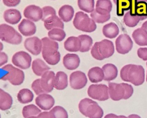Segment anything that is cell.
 Returning a JSON list of instances; mask_svg holds the SVG:
<instances>
[{"mask_svg": "<svg viewBox=\"0 0 147 118\" xmlns=\"http://www.w3.org/2000/svg\"><path fill=\"white\" fill-rule=\"evenodd\" d=\"M22 18L21 13L16 9H9L6 10L3 13V18L5 21L11 25L18 23Z\"/></svg>", "mask_w": 147, "mask_h": 118, "instance_id": "d6986e66", "label": "cell"}, {"mask_svg": "<svg viewBox=\"0 0 147 118\" xmlns=\"http://www.w3.org/2000/svg\"><path fill=\"white\" fill-rule=\"evenodd\" d=\"M135 42L140 46H147V32L142 28L136 29L132 33Z\"/></svg>", "mask_w": 147, "mask_h": 118, "instance_id": "f1b7e54d", "label": "cell"}, {"mask_svg": "<svg viewBox=\"0 0 147 118\" xmlns=\"http://www.w3.org/2000/svg\"><path fill=\"white\" fill-rule=\"evenodd\" d=\"M41 112V109L34 104H29L23 107L22 113L24 118L38 116Z\"/></svg>", "mask_w": 147, "mask_h": 118, "instance_id": "1f68e13d", "label": "cell"}, {"mask_svg": "<svg viewBox=\"0 0 147 118\" xmlns=\"http://www.w3.org/2000/svg\"><path fill=\"white\" fill-rule=\"evenodd\" d=\"M1 69L7 72L1 77V80L9 81L13 85H20L24 82L25 74L21 69L11 64L5 65Z\"/></svg>", "mask_w": 147, "mask_h": 118, "instance_id": "52a82bcc", "label": "cell"}, {"mask_svg": "<svg viewBox=\"0 0 147 118\" xmlns=\"http://www.w3.org/2000/svg\"><path fill=\"white\" fill-rule=\"evenodd\" d=\"M8 61L7 55L3 52H0V67L3 66Z\"/></svg>", "mask_w": 147, "mask_h": 118, "instance_id": "bcb514c9", "label": "cell"}, {"mask_svg": "<svg viewBox=\"0 0 147 118\" xmlns=\"http://www.w3.org/2000/svg\"><path fill=\"white\" fill-rule=\"evenodd\" d=\"M28 118H39L38 117V116H31V117H29Z\"/></svg>", "mask_w": 147, "mask_h": 118, "instance_id": "db71d44e", "label": "cell"}, {"mask_svg": "<svg viewBox=\"0 0 147 118\" xmlns=\"http://www.w3.org/2000/svg\"><path fill=\"white\" fill-rule=\"evenodd\" d=\"M113 2L115 3H116V2H117V0H113Z\"/></svg>", "mask_w": 147, "mask_h": 118, "instance_id": "9f6ffc18", "label": "cell"}, {"mask_svg": "<svg viewBox=\"0 0 147 118\" xmlns=\"http://www.w3.org/2000/svg\"><path fill=\"white\" fill-rule=\"evenodd\" d=\"M81 42V47L80 49V52H86L91 49L92 45V38L87 34H82L78 36Z\"/></svg>", "mask_w": 147, "mask_h": 118, "instance_id": "e575fe53", "label": "cell"}, {"mask_svg": "<svg viewBox=\"0 0 147 118\" xmlns=\"http://www.w3.org/2000/svg\"><path fill=\"white\" fill-rule=\"evenodd\" d=\"M137 2V0H130V7L129 13L131 15H137L136 13V8Z\"/></svg>", "mask_w": 147, "mask_h": 118, "instance_id": "f6af8a7d", "label": "cell"}, {"mask_svg": "<svg viewBox=\"0 0 147 118\" xmlns=\"http://www.w3.org/2000/svg\"><path fill=\"white\" fill-rule=\"evenodd\" d=\"M25 48L31 54L37 56L42 50V41L38 37L34 36L27 38L24 43Z\"/></svg>", "mask_w": 147, "mask_h": 118, "instance_id": "4fadbf2b", "label": "cell"}, {"mask_svg": "<svg viewBox=\"0 0 147 118\" xmlns=\"http://www.w3.org/2000/svg\"><path fill=\"white\" fill-rule=\"evenodd\" d=\"M119 32L118 26L114 22L106 24L102 28L103 34L108 38H114L116 37Z\"/></svg>", "mask_w": 147, "mask_h": 118, "instance_id": "f546056e", "label": "cell"}, {"mask_svg": "<svg viewBox=\"0 0 147 118\" xmlns=\"http://www.w3.org/2000/svg\"><path fill=\"white\" fill-rule=\"evenodd\" d=\"M17 100L21 104L29 103L33 100L34 95L33 92L28 88L21 89L17 93Z\"/></svg>", "mask_w": 147, "mask_h": 118, "instance_id": "4dcf8cb0", "label": "cell"}, {"mask_svg": "<svg viewBox=\"0 0 147 118\" xmlns=\"http://www.w3.org/2000/svg\"><path fill=\"white\" fill-rule=\"evenodd\" d=\"M0 118H1V114H0Z\"/></svg>", "mask_w": 147, "mask_h": 118, "instance_id": "91938a15", "label": "cell"}, {"mask_svg": "<svg viewBox=\"0 0 147 118\" xmlns=\"http://www.w3.org/2000/svg\"><path fill=\"white\" fill-rule=\"evenodd\" d=\"M146 66H147V62H146Z\"/></svg>", "mask_w": 147, "mask_h": 118, "instance_id": "94428289", "label": "cell"}, {"mask_svg": "<svg viewBox=\"0 0 147 118\" xmlns=\"http://www.w3.org/2000/svg\"><path fill=\"white\" fill-rule=\"evenodd\" d=\"M55 73L50 70L46 72L41 76L40 83L45 93H48L52 91L55 85Z\"/></svg>", "mask_w": 147, "mask_h": 118, "instance_id": "2e32d148", "label": "cell"}, {"mask_svg": "<svg viewBox=\"0 0 147 118\" xmlns=\"http://www.w3.org/2000/svg\"><path fill=\"white\" fill-rule=\"evenodd\" d=\"M146 2H147V0H146Z\"/></svg>", "mask_w": 147, "mask_h": 118, "instance_id": "680465c9", "label": "cell"}, {"mask_svg": "<svg viewBox=\"0 0 147 118\" xmlns=\"http://www.w3.org/2000/svg\"><path fill=\"white\" fill-rule=\"evenodd\" d=\"M13 104V98L11 96L0 88V109L6 111L10 109Z\"/></svg>", "mask_w": 147, "mask_h": 118, "instance_id": "83f0119b", "label": "cell"}, {"mask_svg": "<svg viewBox=\"0 0 147 118\" xmlns=\"http://www.w3.org/2000/svg\"><path fill=\"white\" fill-rule=\"evenodd\" d=\"M68 86V77L63 71H59L55 74L54 88L57 90H64Z\"/></svg>", "mask_w": 147, "mask_h": 118, "instance_id": "cb8c5ba5", "label": "cell"}, {"mask_svg": "<svg viewBox=\"0 0 147 118\" xmlns=\"http://www.w3.org/2000/svg\"><path fill=\"white\" fill-rule=\"evenodd\" d=\"M3 4L8 7H14L17 6L21 0H2Z\"/></svg>", "mask_w": 147, "mask_h": 118, "instance_id": "ee69618b", "label": "cell"}, {"mask_svg": "<svg viewBox=\"0 0 147 118\" xmlns=\"http://www.w3.org/2000/svg\"><path fill=\"white\" fill-rule=\"evenodd\" d=\"M31 86H32V89L37 95H39L40 94L45 93L44 91L43 90L41 85L40 78H37L34 81H33Z\"/></svg>", "mask_w": 147, "mask_h": 118, "instance_id": "b9f144b4", "label": "cell"}, {"mask_svg": "<svg viewBox=\"0 0 147 118\" xmlns=\"http://www.w3.org/2000/svg\"><path fill=\"white\" fill-rule=\"evenodd\" d=\"M80 58L79 56L75 53L66 54L63 58L64 66L68 70H73L78 68L80 65Z\"/></svg>", "mask_w": 147, "mask_h": 118, "instance_id": "ac0fdd59", "label": "cell"}, {"mask_svg": "<svg viewBox=\"0 0 147 118\" xmlns=\"http://www.w3.org/2000/svg\"><path fill=\"white\" fill-rule=\"evenodd\" d=\"M48 37L55 41H63L66 36L65 32L63 29L55 28L48 31Z\"/></svg>", "mask_w": 147, "mask_h": 118, "instance_id": "836d02e7", "label": "cell"}, {"mask_svg": "<svg viewBox=\"0 0 147 118\" xmlns=\"http://www.w3.org/2000/svg\"><path fill=\"white\" fill-rule=\"evenodd\" d=\"M116 118H128L127 117L125 116H123V115H119V116H117Z\"/></svg>", "mask_w": 147, "mask_h": 118, "instance_id": "f5cc1de1", "label": "cell"}, {"mask_svg": "<svg viewBox=\"0 0 147 118\" xmlns=\"http://www.w3.org/2000/svg\"><path fill=\"white\" fill-rule=\"evenodd\" d=\"M0 40L12 45L21 44L22 37L15 29L6 23L0 25Z\"/></svg>", "mask_w": 147, "mask_h": 118, "instance_id": "ba28073f", "label": "cell"}, {"mask_svg": "<svg viewBox=\"0 0 147 118\" xmlns=\"http://www.w3.org/2000/svg\"><path fill=\"white\" fill-rule=\"evenodd\" d=\"M117 15L121 17L124 15V11L130 10V0H117Z\"/></svg>", "mask_w": 147, "mask_h": 118, "instance_id": "d590c367", "label": "cell"}, {"mask_svg": "<svg viewBox=\"0 0 147 118\" xmlns=\"http://www.w3.org/2000/svg\"><path fill=\"white\" fill-rule=\"evenodd\" d=\"M11 61L16 66L22 69H26L31 65L32 57L27 52L19 51L13 54Z\"/></svg>", "mask_w": 147, "mask_h": 118, "instance_id": "30bf717a", "label": "cell"}, {"mask_svg": "<svg viewBox=\"0 0 147 118\" xmlns=\"http://www.w3.org/2000/svg\"><path fill=\"white\" fill-rule=\"evenodd\" d=\"M146 18H147V17H140L138 15H131L129 11L124 15L123 22L127 26L132 27L136 26L140 21L144 20Z\"/></svg>", "mask_w": 147, "mask_h": 118, "instance_id": "d6a6232c", "label": "cell"}, {"mask_svg": "<svg viewBox=\"0 0 147 118\" xmlns=\"http://www.w3.org/2000/svg\"><path fill=\"white\" fill-rule=\"evenodd\" d=\"M32 69L36 76H41L44 73L49 70L50 68L42 60L36 58L32 63Z\"/></svg>", "mask_w": 147, "mask_h": 118, "instance_id": "44dd1931", "label": "cell"}, {"mask_svg": "<svg viewBox=\"0 0 147 118\" xmlns=\"http://www.w3.org/2000/svg\"><path fill=\"white\" fill-rule=\"evenodd\" d=\"M128 118H141V117L137 115H136V114H131V115H130L128 117Z\"/></svg>", "mask_w": 147, "mask_h": 118, "instance_id": "f907efd6", "label": "cell"}, {"mask_svg": "<svg viewBox=\"0 0 147 118\" xmlns=\"http://www.w3.org/2000/svg\"><path fill=\"white\" fill-rule=\"evenodd\" d=\"M133 44V41L129 35L121 34L115 40L116 50L120 54H126L132 49Z\"/></svg>", "mask_w": 147, "mask_h": 118, "instance_id": "8fae6325", "label": "cell"}, {"mask_svg": "<svg viewBox=\"0 0 147 118\" xmlns=\"http://www.w3.org/2000/svg\"><path fill=\"white\" fill-rule=\"evenodd\" d=\"M91 18L94 20L95 23H102L107 22L110 18V14L109 15H102L98 13L94 9V10L90 14Z\"/></svg>", "mask_w": 147, "mask_h": 118, "instance_id": "f35d334b", "label": "cell"}, {"mask_svg": "<svg viewBox=\"0 0 147 118\" xmlns=\"http://www.w3.org/2000/svg\"><path fill=\"white\" fill-rule=\"evenodd\" d=\"M24 15L28 19L33 22H37L42 19V9L34 5H28L24 10Z\"/></svg>", "mask_w": 147, "mask_h": 118, "instance_id": "9a60e30c", "label": "cell"}, {"mask_svg": "<svg viewBox=\"0 0 147 118\" xmlns=\"http://www.w3.org/2000/svg\"><path fill=\"white\" fill-rule=\"evenodd\" d=\"M114 53V46L112 41L103 40L96 42L91 49L92 56L97 60H102L111 56Z\"/></svg>", "mask_w": 147, "mask_h": 118, "instance_id": "3957f363", "label": "cell"}, {"mask_svg": "<svg viewBox=\"0 0 147 118\" xmlns=\"http://www.w3.org/2000/svg\"><path fill=\"white\" fill-rule=\"evenodd\" d=\"M80 112L88 118H102L103 111L98 104L88 98L80 100L78 105Z\"/></svg>", "mask_w": 147, "mask_h": 118, "instance_id": "5b68a950", "label": "cell"}, {"mask_svg": "<svg viewBox=\"0 0 147 118\" xmlns=\"http://www.w3.org/2000/svg\"><path fill=\"white\" fill-rule=\"evenodd\" d=\"M138 2H140V1H144V2H146V0H137Z\"/></svg>", "mask_w": 147, "mask_h": 118, "instance_id": "11a10c76", "label": "cell"}, {"mask_svg": "<svg viewBox=\"0 0 147 118\" xmlns=\"http://www.w3.org/2000/svg\"><path fill=\"white\" fill-rule=\"evenodd\" d=\"M3 49V44L0 41V52H2V50Z\"/></svg>", "mask_w": 147, "mask_h": 118, "instance_id": "816d5d0a", "label": "cell"}, {"mask_svg": "<svg viewBox=\"0 0 147 118\" xmlns=\"http://www.w3.org/2000/svg\"><path fill=\"white\" fill-rule=\"evenodd\" d=\"M108 88L109 96L114 101L122 99L126 100L130 97L133 93L132 86L126 83L109 82Z\"/></svg>", "mask_w": 147, "mask_h": 118, "instance_id": "277c9868", "label": "cell"}, {"mask_svg": "<svg viewBox=\"0 0 147 118\" xmlns=\"http://www.w3.org/2000/svg\"><path fill=\"white\" fill-rule=\"evenodd\" d=\"M137 55L142 60H147V48H140L137 50Z\"/></svg>", "mask_w": 147, "mask_h": 118, "instance_id": "7bdbcfd3", "label": "cell"}, {"mask_svg": "<svg viewBox=\"0 0 147 118\" xmlns=\"http://www.w3.org/2000/svg\"><path fill=\"white\" fill-rule=\"evenodd\" d=\"M51 118H68L67 111L61 106L53 107L49 111Z\"/></svg>", "mask_w": 147, "mask_h": 118, "instance_id": "74e56055", "label": "cell"}, {"mask_svg": "<svg viewBox=\"0 0 147 118\" xmlns=\"http://www.w3.org/2000/svg\"><path fill=\"white\" fill-rule=\"evenodd\" d=\"M42 56L45 61L51 65H55L60 60V54L58 51L59 44L48 37L41 38Z\"/></svg>", "mask_w": 147, "mask_h": 118, "instance_id": "7a4b0ae2", "label": "cell"}, {"mask_svg": "<svg viewBox=\"0 0 147 118\" xmlns=\"http://www.w3.org/2000/svg\"><path fill=\"white\" fill-rule=\"evenodd\" d=\"M117 115L113 113H109L106 115L104 118H116Z\"/></svg>", "mask_w": 147, "mask_h": 118, "instance_id": "c3c4849f", "label": "cell"}, {"mask_svg": "<svg viewBox=\"0 0 147 118\" xmlns=\"http://www.w3.org/2000/svg\"><path fill=\"white\" fill-rule=\"evenodd\" d=\"M87 94L91 99L105 101L109 98V88L105 84H92L89 86Z\"/></svg>", "mask_w": 147, "mask_h": 118, "instance_id": "9c48e42d", "label": "cell"}, {"mask_svg": "<svg viewBox=\"0 0 147 118\" xmlns=\"http://www.w3.org/2000/svg\"><path fill=\"white\" fill-rule=\"evenodd\" d=\"M70 86L76 90L83 88L87 83V78L85 73L82 71H74L69 76Z\"/></svg>", "mask_w": 147, "mask_h": 118, "instance_id": "7c38bea8", "label": "cell"}, {"mask_svg": "<svg viewBox=\"0 0 147 118\" xmlns=\"http://www.w3.org/2000/svg\"><path fill=\"white\" fill-rule=\"evenodd\" d=\"M58 14L63 22H68L71 21L74 15V9L69 5H64L59 9Z\"/></svg>", "mask_w": 147, "mask_h": 118, "instance_id": "7402d4cb", "label": "cell"}, {"mask_svg": "<svg viewBox=\"0 0 147 118\" xmlns=\"http://www.w3.org/2000/svg\"><path fill=\"white\" fill-rule=\"evenodd\" d=\"M36 105L44 111L51 109L55 104L54 98L49 94L44 93L37 95L35 99Z\"/></svg>", "mask_w": 147, "mask_h": 118, "instance_id": "5bb4252c", "label": "cell"}, {"mask_svg": "<svg viewBox=\"0 0 147 118\" xmlns=\"http://www.w3.org/2000/svg\"><path fill=\"white\" fill-rule=\"evenodd\" d=\"M18 29L21 34L24 36H31L36 32V26L34 22L28 19H23L19 23Z\"/></svg>", "mask_w": 147, "mask_h": 118, "instance_id": "e0dca14e", "label": "cell"}, {"mask_svg": "<svg viewBox=\"0 0 147 118\" xmlns=\"http://www.w3.org/2000/svg\"><path fill=\"white\" fill-rule=\"evenodd\" d=\"M110 0H97L95 10L102 15H109L112 9Z\"/></svg>", "mask_w": 147, "mask_h": 118, "instance_id": "d4e9b609", "label": "cell"}, {"mask_svg": "<svg viewBox=\"0 0 147 118\" xmlns=\"http://www.w3.org/2000/svg\"><path fill=\"white\" fill-rule=\"evenodd\" d=\"M88 77L90 81L93 83H97L104 79V73L102 68L98 66L91 68L88 72Z\"/></svg>", "mask_w": 147, "mask_h": 118, "instance_id": "4316f807", "label": "cell"}, {"mask_svg": "<svg viewBox=\"0 0 147 118\" xmlns=\"http://www.w3.org/2000/svg\"><path fill=\"white\" fill-rule=\"evenodd\" d=\"M104 80L110 81L115 79L118 74V69L113 64H106L102 66Z\"/></svg>", "mask_w": 147, "mask_h": 118, "instance_id": "484cf974", "label": "cell"}, {"mask_svg": "<svg viewBox=\"0 0 147 118\" xmlns=\"http://www.w3.org/2000/svg\"><path fill=\"white\" fill-rule=\"evenodd\" d=\"M42 17L41 20L44 22L48 18L56 15V11L55 9L50 6H46L42 8Z\"/></svg>", "mask_w": 147, "mask_h": 118, "instance_id": "60d3db41", "label": "cell"}, {"mask_svg": "<svg viewBox=\"0 0 147 118\" xmlns=\"http://www.w3.org/2000/svg\"><path fill=\"white\" fill-rule=\"evenodd\" d=\"M136 13L138 16L147 17V2L144 1L138 2L136 5Z\"/></svg>", "mask_w": 147, "mask_h": 118, "instance_id": "ab89813d", "label": "cell"}, {"mask_svg": "<svg viewBox=\"0 0 147 118\" xmlns=\"http://www.w3.org/2000/svg\"><path fill=\"white\" fill-rule=\"evenodd\" d=\"M146 82H147V72H146Z\"/></svg>", "mask_w": 147, "mask_h": 118, "instance_id": "6f0895ef", "label": "cell"}, {"mask_svg": "<svg viewBox=\"0 0 147 118\" xmlns=\"http://www.w3.org/2000/svg\"><path fill=\"white\" fill-rule=\"evenodd\" d=\"M64 46L65 49L69 52H76L80 51L81 42L78 37L70 36L65 41Z\"/></svg>", "mask_w": 147, "mask_h": 118, "instance_id": "ffe728a7", "label": "cell"}, {"mask_svg": "<svg viewBox=\"0 0 147 118\" xmlns=\"http://www.w3.org/2000/svg\"><path fill=\"white\" fill-rule=\"evenodd\" d=\"M44 25L45 29L49 30L55 28H60L63 29L64 27L63 21L56 15H52L46 19L44 21Z\"/></svg>", "mask_w": 147, "mask_h": 118, "instance_id": "603a6c76", "label": "cell"}, {"mask_svg": "<svg viewBox=\"0 0 147 118\" xmlns=\"http://www.w3.org/2000/svg\"><path fill=\"white\" fill-rule=\"evenodd\" d=\"M141 28H142L144 30H145L147 32V21H146L142 23L141 26Z\"/></svg>", "mask_w": 147, "mask_h": 118, "instance_id": "681fc988", "label": "cell"}, {"mask_svg": "<svg viewBox=\"0 0 147 118\" xmlns=\"http://www.w3.org/2000/svg\"><path fill=\"white\" fill-rule=\"evenodd\" d=\"M73 25L76 29L87 33L94 32L96 29V23L83 11H78L75 14Z\"/></svg>", "mask_w": 147, "mask_h": 118, "instance_id": "8992f818", "label": "cell"}, {"mask_svg": "<svg viewBox=\"0 0 147 118\" xmlns=\"http://www.w3.org/2000/svg\"><path fill=\"white\" fill-rule=\"evenodd\" d=\"M120 76L124 81L130 82L136 86H138L144 82L145 70L141 65L128 64L121 69Z\"/></svg>", "mask_w": 147, "mask_h": 118, "instance_id": "6da1fadb", "label": "cell"}, {"mask_svg": "<svg viewBox=\"0 0 147 118\" xmlns=\"http://www.w3.org/2000/svg\"><path fill=\"white\" fill-rule=\"evenodd\" d=\"M38 117L39 118H51L49 112H47V111H44V112H41L38 115Z\"/></svg>", "mask_w": 147, "mask_h": 118, "instance_id": "7dc6e473", "label": "cell"}, {"mask_svg": "<svg viewBox=\"0 0 147 118\" xmlns=\"http://www.w3.org/2000/svg\"><path fill=\"white\" fill-rule=\"evenodd\" d=\"M79 8L86 13H92L94 10V0H78Z\"/></svg>", "mask_w": 147, "mask_h": 118, "instance_id": "8d00e7d4", "label": "cell"}]
</instances>
